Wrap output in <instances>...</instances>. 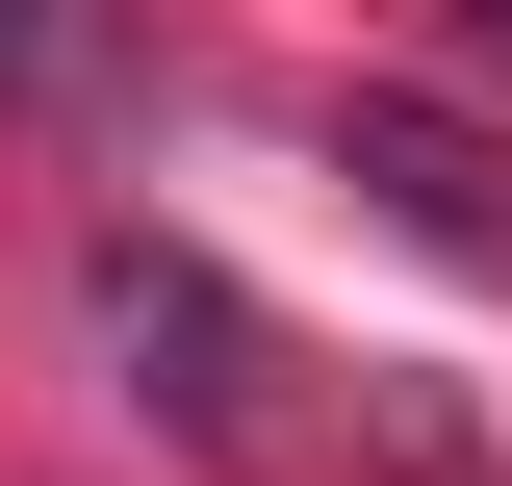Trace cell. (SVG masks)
<instances>
[{"label": "cell", "mask_w": 512, "mask_h": 486, "mask_svg": "<svg viewBox=\"0 0 512 486\" xmlns=\"http://www.w3.org/2000/svg\"><path fill=\"white\" fill-rule=\"evenodd\" d=\"M77 307H103V359H128V410H180L205 461H256V384H282V359H256V307L205 282L180 231H103V256H77Z\"/></svg>", "instance_id": "cell-1"}, {"label": "cell", "mask_w": 512, "mask_h": 486, "mask_svg": "<svg viewBox=\"0 0 512 486\" xmlns=\"http://www.w3.org/2000/svg\"><path fill=\"white\" fill-rule=\"evenodd\" d=\"M333 154H359V180L410 205V231H436L461 282H512V180H487V128H436V103H359V128H333Z\"/></svg>", "instance_id": "cell-2"}, {"label": "cell", "mask_w": 512, "mask_h": 486, "mask_svg": "<svg viewBox=\"0 0 512 486\" xmlns=\"http://www.w3.org/2000/svg\"><path fill=\"white\" fill-rule=\"evenodd\" d=\"M103 77V0H0V103H77Z\"/></svg>", "instance_id": "cell-3"}, {"label": "cell", "mask_w": 512, "mask_h": 486, "mask_svg": "<svg viewBox=\"0 0 512 486\" xmlns=\"http://www.w3.org/2000/svg\"><path fill=\"white\" fill-rule=\"evenodd\" d=\"M487 26H512V0H487Z\"/></svg>", "instance_id": "cell-4"}]
</instances>
